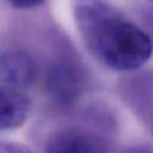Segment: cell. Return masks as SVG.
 <instances>
[{"mask_svg": "<svg viewBox=\"0 0 153 153\" xmlns=\"http://www.w3.org/2000/svg\"><path fill=\"white\" fill-rule=\"evenodd\" d=\"M75 19L84 44L107 68L134 71L150 59L151 37L103 0H77Z\"/></svg>", "mask_w": 153, "mask_h": 153, "instance_id": "obj_1", "label": "cell"}, {"mask_svg": "<svg viewBox=\"0 0 153 153\" xmlns=\"http://www.w3.org/2000/svg\"><path fill=\"white\" fill-rule=\"evenodd\" d=\"M31 101L22 89L0 85V131L20 127L30 115Z\"/></svg>", "mask_w": 153, "mask_h": 153, "instance_id": "obj_4", "label": "cell"}, {"mask_svg": "<svg viewBox=\"0 0 153 153\" xmlns=\"http://www.w3.org/2000/svg\"><path fill=\"white\" fill-rule=\"evenodd\" d=\"M49 95L59 105H70L77 99L82 88V76L74 63L61 61L52 64L46 74Z\"/></svg>", "mask_w": 153, "mask_h": 153, "instance_id": "obj_3", "label": "cell"}, {"mask_svg": "<svg viewBox=\"0 0 153 153\" xmlns=\"http://www.w3.org/2000/svg\"><path fill=\"white\" fill-rule=\"evenodd\" d=\"M4 71L6 79L16 88H25L36 77V65L26 52L13 51L4 58Z\"/></svg>", "mask_w": 153, "mask_h": 153, "instance_id": "obj_5", "label": "cell"}, {"mask_svg": "<svg viewBox=\"0 0 153 153\" xmlns=\"http://www.w3.org/2000/svg\"><path fill=\"white\" fill-rule=\"evenodd\" d=\"M13 7L19 10H30L40 6L45 0H7Z\"/></svg>", "mask_w": 153, "mask_h": 153, "instance_id": "obj_7", "label": "cell"}, {"mask_svg": "<svg viewBox=\"0 0 153 153\" xmlns=\"http://www.w3.org/2000/svg\"><path fill=\"white\" fill-rule=\"evenodd\" d=\"M129 153H153L152 149H134Z\"/></svg>", "mask_w": 153, "mask_h": 153, "instance_id": "obj_9", "label": "cell"}, {"mask_svg": "<svg viewBox=\"0 0 153 153\" xmlns=\"http://www.w3.org/2000/svg\"><path fill=\"white\" fill-rule=\"evenodd\" d=\"M0 153H31L26 149L7 143H0Z\"/></svg>", "mask_w": 153, "mask_h": 153, "instance_id": "obj_8", "label": "cell"}, {"mask_svg": "<svg viewBox=\"0 0 153 153\" xmlns=\"http://www.w3.org/2000/svg\"><path fill=\"white\" fill-rule=\"evenodd\" d=\"M128 90L134 111L153 131V74L135 78Z\"/></svg>", "mask_w": 153, "mask_h": 153, "instance_id": "obj_6", "label": "cell"}, {"mask_svg": "<svg viewBox=\"0 0 153 153\" xmlns=\"http://www.w3.org/2000/svg\"><path fill=\"white\" fill-rule=\"evenodd\" d=\"M151 1H153V0H151Z\"/></svg>", "mask_w": 153, "mask_h": 153, "instance_id": "obj_10", "label": "cell"}, {"mask_svg": "<svg viewBox=\"0 0 153 153\" xmlns=\"http://www.w3.org/2000/svg\"><path fill=\"white\" fill-rule=\"evenodd\" d=\"M44 153H108V147L95 133L69 127L59 129L49 138Z\"/></svg>", "mask_w": 153, "mask_h": 153, "instance_id": "obj_2", "label": "cell"}]
</instances>
